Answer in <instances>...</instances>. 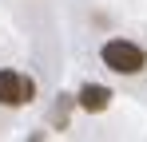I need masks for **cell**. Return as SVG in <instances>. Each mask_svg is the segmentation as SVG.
Here are the masks:
<instances>
[{
	"label": "cell",
	"instance_id": "obj_1",
	"mask_svg": "<svg viewBox=\"0 0 147 142\" xmlns=\"http://www.w3.org/2000/svg\"><path fill=\"white\" fill-rule=\"evenodd\" d=\"M103 63L111 71H119V75H139V71L147 67V55L139 44H131V40H107L103 44Z\"/></svg>",
	"mask_w": 147,
	"mask_h": 142
},
{
	"label": "cell",
	"instance_id": "obj_2",
	"mask_svg": "<svg viewBox=\"0 0 147 142\" xmlns=\"http://www.w3.org/2000/svg\"><path fill=\"white\" fill-rule=\"evenodd\" d=\"M32 99V83L20 79L16 71H0V107H20Z\"/></svg>",
	"mask_w": 147,
	"mask_h": 142
},
{
	"label": "cell",
	"instance_id": "obj_3",
	"mask_svg": "<svg viewBox=\"0 0 147 142\" xmlns=\"http://www.w3.org/2000/svg\"><path fill=\"white\" fill-rule=\"evenodd\" d=\"M107 103H111V91L99 87V83H88V87L80 91V107H84V111H103Z\"/></svg>",
	"mask_w": 147,
	"mask_h": 142
}]
</instances>
